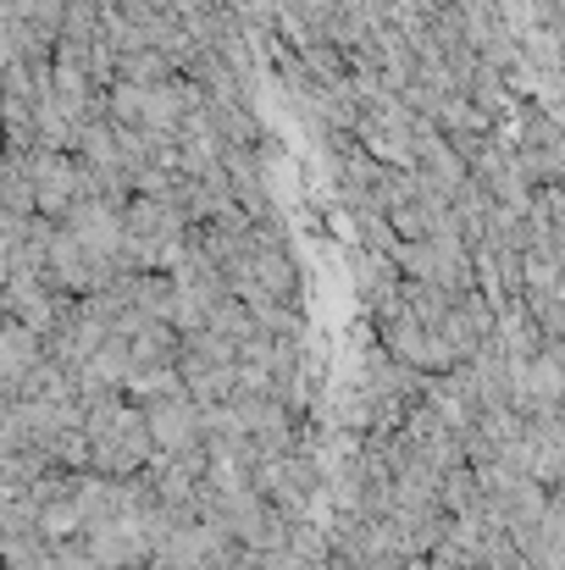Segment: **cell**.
<instances>
[{"label":"cell","mask_w":565,"mask_h":570,"mask_svg":"<svg viewBox=\"0 0 565 570\" xmlns=\"http://www.w3.org/2000/svg\"><path fill=\"white\" fill-rule=\"evenodd\" d=\"M84 438H89V471H100V476H134L156 454L145 410L123 393H100L84 404Z\"/></svg>","instance_id":"1"},{"label":"cell","mask_w":565,"mask_h":570,"mask_svg":"<svg viewBox=\"0 0 565 570\" xmlns=\"http://www.w3.org/2000/svg\"><path fill=\"white\" fill-rule=\"evenodd\" d=\"M78 543L95 554L100 570H145L150 566V532L139 515H100L78 532Z\"/></svg>","instance_id":"2"},{"label":"cell","mask_w":565,"mask_h":570,"mask_svg":"<svg viewBox=\"0 0 565 570\" xmlns=\"http://www.w3.org/2000/svg\"><path fill=\"white\" fill-rule=\"evenodd\" d=\"M145 426H150V449L167 454V460H184L199 454V404L188 399L184 387L162 393V399H145Z\"/></svg>","instance_id":"3"},{"label":"cell","mask_w":565,"mask_h":570,"mask_svg":"<svg viewBox=\"0 0 565 570\" xmlns=\"http://www.w3.org/2000/svg\"><path fill=\"white\" fill-rule=\"evenodd\" d=\"M272 560L283 570H328L333 566V538H328L316 521L289 515V532H283V543L272 549Z\"/></svg>","instance_id":"4"}]
</instances>
